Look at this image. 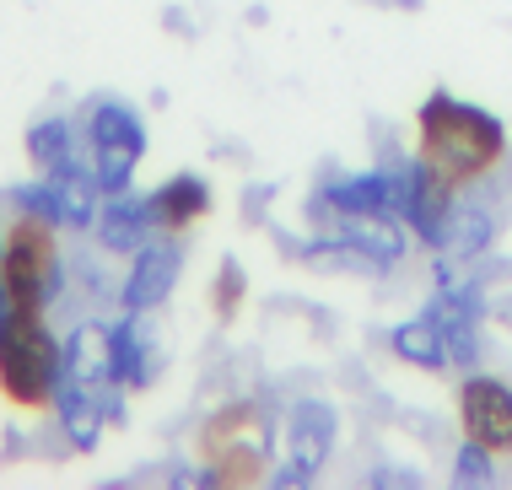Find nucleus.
Listing matches in <instances>:
<instances>
[{"label":"nucleus","instance_id":"nucleus-1","mask_svg":"<svg viewBox=\"0 0 512 490\" xmlns=\"http://www.w3.org/2000/svg\"><path fill=\"white\" fill-rule=\"evenodd\" d=\"M415 130H421V157L448 178L453 189L486 178L507 151V124L480 103H464L453 92H432L415 114Z\"/></svg>","mask_w":512,"mask_h":490},{"label":"nucleus","instance_id":"nucleus-2","mask_svg":"<svg viewBox=\"0 0 512 490\" xmlns=\"http://www.w3.org/2000/svg\"><path fill=\"white\" fill-rule=\"evenodd\" d=\"M60 227L33 216H6V259H0V313H44L65 297L71 264L60 254Z\"/></svg>","mask_w":512,"mask_h":490},{"label":"nucleus","instance_id":"nucleus-3","mask_svg":"<svg viewBox=\"0 0 512 490\" xmlns=\"http://www.w3.org/2000/svg\"><path fill=\"white\" fill-rule=\"evenodd\" d=\"M65 383V340L44 313H0V394L11 410H49Z\"/></svg>","mask_w":512,"mask_h":490},{"label":"nucleus","instance_id":"nucleus-4","mask_svg":"<svg viewBox=\"0 0 512 490\" xmlns=\"http://www.w3.org/2000/svg\"><path fill=\"white\" fill-rule=\"evenodd\" d=\"M76 124H81L87 167H92V178L103 184V194L130 189L135 173H141V162H146V146H151L141 108L103 92V97H87V103H81Z\"/></svg>","mask_w":512,"mask_h":490},{"label":"nucleus","instance_id":"nucleus-5","mask_svg":"<svg viewBox=\"0 0 512 490\" xmlns=\"http://www.w3.org/2000/svg\"><path fill=\"white\" fill-rule=\"evenodd\" d=\"M275 453V415L265 404H221L200 426V458L221 474V485H243Z\"/></svg>","mask_w":512,"mask_h":490},{"label":"nucleus","instance_id":"nucleus-6","mask_svg":"<svg viewBox=\"0 0 512 490\" xmlns=\"http://www.w3.org/2000/svg\"><path fill=\"white\" fill-rule=\"evenodd\" d=\"M178 280H184V243H178V232L146 237L130 254V270L119 280V307L124 313H157L178 291Z\"/></svg>","mask_w":512,"mask_h":490},{"label":"nucleus","instance_id":"nucleus-7","mask_svg":"<svg viewBox=\"0 0 512 490\" xmlns=\"http://www.w3.org/2000/svg\"><path fill=\"white\" fill-rule=\"evenodd\" d=\"M459 420L464 437H475L491 453H512V388L502 377L486 372H464L459 383Z\"/></svg>","mask_w":512,"mask_h":490},{"label":"nucleus","instance_id":"nucleus-8","mask_svg":"<svg viewBox=\"0 0 512 490\" xmlns=\"http://www.w3.org/2000/svg\"><path fill=\"white\" fill-rule=\"evenodd\" d=\"M157 237V216H151V189H119V194H103V210L92 221V243L98 254H119L130 259L135 248Z\"/></svg>","mask_w":512,"mask_h":490},{"label":"nucleus","instance_id":"nucleus-9","mask_svg":"<svg viewBox=\"0 0 512 490\" xmlns=\"http://www.w3.org/2000/svg\"><path fill=\"white\" fill-rule=\"evenodd\" d=\"M108 340H114V383L141 394L162 377V345L151 329V313H119L108 318Z\"/></svg>","mask_w":512,"mask_h":490},{"label":"nucleus","instance_id":"nucleus-10","mask_svg":"<svg viewBox=\"0 0 512 490\" xmlns=\"http://www.w3.org/2000/svg\"><path fill=\"white\" fill-rule=\"evenodd\" d=\"M496 232H502V216H496V205H486L480 194H453L448 216H442V243L437 254L459 259V264H475L491 254Z\"/></svg>","mask_w":512,"mask_h":490},{"label":"nucleus","instance_id":"nucleus-11","mask_svg":"<svg viewBox=\"0 0 512 490\" xmlns=\"http://www.w3.org/2000/svg\"><path fill=\"white\" fill-rule=\"evenodd\" d=\"M389 173L383 167H362V173H335L324 189L308 200V216L329 221V216H372V210H394L389 205Z\"/></svg>","mask_w":512,"mask_h":490},{"label":"nucleus","instance_id":"nucleus-12","mask_svg":"<svg viewBox=\"0 0 512 490\" xmlns=\"http://www.w3.org/2000/svg\"><path fill=\"white\" fill-rule=\"evenodd\" d=\"M340 442V410L329 399H297L292 415H286V458L308 469H324L329 453Z\"/></svg>","mask_w":512,"mask_h":490},{"label":"nucleus","instance_id":"nucleus-13","mask_svg":"<svg viewBox=\"0 0 512 490\" xmlns=\"http://www.w3.org/2000/svg\"><path fill=\"white\" fill-rule=\"evenodd\" d=\"M54 431H60V442L71 447V453H98L103 437H108V415H103V404L92 388H81L65 377L60 388H54Z\"/></svg>","mask_w":512,"mask_h":490},{"label":"nucleus","instance_id":"nucleus-14","mask_svg":"<svg viewBox=\"0 0 512 490\" xmlns=\"http://www.w3.org/2000/svg\"><path fill=\"white\" fill-rule=\"evenodd\" d=\"M22 151H27V162H33L38 178H54V173H65V167L87 162V151H81V124L65 119V114H44V119L27 124Z\"/></svg>","mask_w":512,"mask_h":490},{"label":"nucleus","instance_id":"nucleus-15","mask_svg":"<svg viewBox=\"0 0 512 490\" xmlns=\"http://www.w3.org/2000/svg\"><path fill=\"white\" fill-rule=\"evenodd\" d=\"M65 377L81 388L114 383V340H108L103 318H81V324L65 334Z\"/></svg>","mask_w":512,"mask_h":490},{"label":"nucleus","instance_id":"nucleus-16","mask_svg":"<svg viewBox=\"0 0 512 490\" xmlns=\"http://www.w3.org/2000/svg\"><path fill=\"white\" fill-rule=\"evenodd\" d=\"M211 210V184L200 173H173L151 189V216H157V232H189L195 221Z\"/></svg>","mask_w":512,"mask_h":490},{"label":"nucleus","instance_id":"nucleus-17","mask_svg":"<svg viewBox=\"0 0 512 490\" xmlns=\"http://www.w3.org/2000/svg\"><path fill=\"white\" fill-rule=\"evenodd\" d=\"M49 184H54V205H60V232H92V221L103 210V184L92 178V167L76 162L65 173H54Z\"/></svg>","mask_w":512,"mask_h":490},{"label":"nucleus","instance_id":"nucleus-18","mask_svg":"<svg viewBox=\"0 0 512 490\" xmlns=\"http://www.w3.org/2000/svg\"><path fill=\"white\" fill-rule=\"evenodd\" d=\"M389 350L415 372H448V340H442L432 313H415V318H405V324H394Z\"/></svg>","mask_w":512,"mask_h":490},{"label":"nucleus","instance_id":"nucleus-19","mask_svg":"<svg viewBox=\"0 0 512 490\" xmlns=\"http://www.w3.org/2000/svg\"><path fill=\"white\" fill-rule=\"evenodd\" d=\"M6 216H33V221H49V227H60V205H54V184L49 178H22V184L6 189Z\"/></svg>","mask_w":512,"mask_h":490},{"label":"nucleus","instance_id":"nucleus-20","mask_svg":"<svg viewBox=\"0 0 512 490\" xmlns=\"http://www.w3.org/2000/svg\"><path fill=\"white\" fill-rule=\"evenodd\" d=\"M459 490H486L496 485V464H491V447H480L475 437L459 442V453H453V474H448Z\"/></svg>","mask_w":512,"mask_h":490},{"label":"nucleus","instance_id":"nucleus-21","mask_svg":"<svg viewBox=\"0 0 512 490\" xmlns=\"http://www.w3.org/2000/svg\"><path fill=\"white\" fill-rule=\"evenodd\" d=\"M248 297V275H243V259H221L216 264V286H211V307H216V318L227 324V318H238V307Z\"/></svg>","mask_w":512,"mask_h":490},{"label":"nucleus","instance_id":"nucleus-22","mask_svg":"<svg viewBox=\"0 0 512 490\" xmlns=\"http://www.w3.org/2000/svg\"><path fill=\"white\" fill-rule=\"evenodd\" d=\"M367 485H378V490L405 485V490H415V485H426V474H421V469H410V464H372Z\"/></svg>","mask_w":512,"mask_h":490},{"label":"nucleus","instance_id":"nucleus-23","mask_svg":"<svg viewBox=\"0 0 512 490\" xmlns=\"http://www.w3.org/2000/svg\"><path fill=\"white\" fill-rule=\"evenodd\" d=\"M318 480V469L297 464V458H281V464L270 469V490H308Z\"/></svg>","mask_w":512,"mask_h":490},{"label":"nucleus","instance_id":"nucleus-24","mask_svg":"<svg viewBox=\"0 0 512 490\" xmlns=\"http://www.w3.org/2000/svg\"><path fill=\"white\" fill-rule=\"evenodd\" d=\"M270 194H275V189H265V184H259V189H248L243 216H248V221H259V216H265V200H270Z\"/></svg>","mask_w":512,"mask_h":490},{"label":"nucleus","instance_id":"nucleus-25","mask_svg":"<svg viewBox=\"0 0 512 490\" xmlns=\"http://www.w3.org/2000/svg\"><path fill=\"white\" fill-rule=\"evenodd\" d=\"M0 259H6V205H0Z\"/></svg>","mask_w":512,"mask_h":490},{"label":"nucleus","instance_id":"nucleus-26","mask_svg":"<svg viewBox=\"0 0 512 490\" xmlns=\"http://www.w3.org/2000/svg\"><path fill=\"white\" fill-rule=\"evenodd\" d=\"M491 313H496V318H512V297H507V302H496Z\"/></svg>","mask_w":512,"mask_h":490},{"label":"nucleus","instance_id":"nucleus-27","mask_svg":"<svg viewBox=\"0 0 512 490\" xmlns=\"http://www.w3.org/2000/svg\"><path fill=\"white\" fill-rule=\"evenodd\" d=\"M394 6H405V11H415V6H421V0H394Z\"/></svg>","mask_w":512,"mask_h":490}]
</instances>
